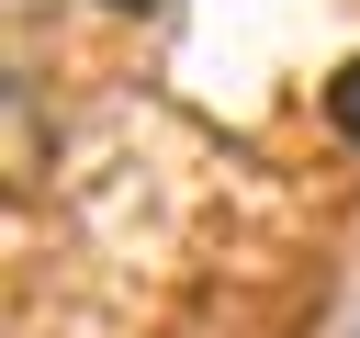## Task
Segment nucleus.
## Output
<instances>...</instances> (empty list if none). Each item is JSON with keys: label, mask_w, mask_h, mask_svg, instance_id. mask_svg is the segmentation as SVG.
Returning a JSON list of instances; mask_svg holds the SVG:
<instances>
[{"label": "nucleus", "mask_w": 360, "mask_h": 338, "mask_svg": "<svg viewBox=\"0 0 360 338\" xmlns=\"http://www.w3.org/2000/svg\"><path fill=\"white\" fill-rule=\"evenodd\" d=\"M112 11H146V0H112Z\"/></svg>", "instance_id": "2"}, {"label": "nucleus", "mask_w": 360, "mask_h": 338, "mask_svg": "<svg viewBox=\"0 0 360 338\" xmlns=\"http://www.w3.org/2000/svg\"><path fill=\"white\" fill-rule=\"evenodd\" d=\"M326 124H338V135H349V146H360V56H349V68H338V79H326Z\"/></svg>", "instance_id": "1"}]
</instances>
